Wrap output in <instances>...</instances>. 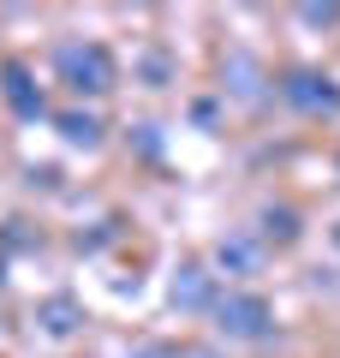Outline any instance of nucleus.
I'll use <instances>...</instances> for the list:
<instances>
[{"mask_svg":"<svg viewBox=\"0 0 340 358\" xmlns=\"http://www.w3.org/2000/svg\"><path fill=\"white\" fill-rule=\"evenodd\" d=\"M209 317L227 341H269V329H275V310L263 293H221Z\"/></svg>","mask_w":340,"mask_h":358,"instance_id":"obj_2","label":"nucleus"},{"mask_svg":"<svg viewBox=\"0 0 340 358\" xmlns=\"http://www.w3.org/2000/svg\"><path fill=\"white\" fill-rule=\"evenodd\" d=\"M257 239H263V245H292V239H299V215H292L287 203L263 209V233H257Z\"/></svg>","mask_w":340,"mask_h":358,"instance_id":"obj_7","label":"nucleus"},{"mask_svg":"<svg viewBox=\"0 0 340 358\" xmlns=\"http://www.w3.org/2000/svg\"><path fill=\"white\" fill-rule=\"evenodd\" d=\"M167 299H173V310H215V299H221V293H215V275L203 263H179Z\"/></svg>","mask_w":340,"mask_h":358,"instance_id":"obj_5","label":"nucleus"},{"mask_svg":"<svg viewBox=\"0 0 340 358\" xmlns=\"http://www.w3.org/2000/svg\"><path fill=\"white\" fill-rule=\"evenodd\" d=\"M299 18L304 24H340V6L328 0V6H299Z\"/></svg>","mask_w":340,"mask_h":358,"instance_id":"obj_10","label":"nucleus"},{"mask_svg":"<svg viewBox=\"0 0 340 358\" xmlns=\"http://www.w3.org/2000/svg\"><path fill=\"white\" fill-rule=\"evenodd\" d=\"M334 251H340V221H334Z\"/></svg>","mask_w":340,"mask_h":358,"instance_id":"obj_12","label":"nucleus"},{"mask_svg":"<svg viewBox=\"0 0 340 358\" xmlns=\"http://www.w3.org/2000/svg\"><path fill=\"white\" fill-rule=\"evenodd\" d=\"M281 102L311 114V120H328V114H340V84L328 72H316V66H292L281 78Z\"/></svg>","mask_w":340,"mask_h":358,"instance_id":"obj_3","label":"nucleus"},{"mask_svg":"<svg viewBox=\"0 0 340 358\" xmlns=\"http://www.w3.org/2000/svg\"><path fill=\"white\" fill-rule=\"evenodd\" d=\"M54 78L72 96H108L113 90V54L101 42H60L54 48Z\"/></svg>","mask_w":340,"mask_h":358,"instance_id":"obj_1","label":"nucleus"},{"mask_svg":"<svg viewBox=\"0 0 340 358\" xmlns=\"http://www.w3.org/2000/svg\"><path fill=\"white\" fill-rule=\"evenodd\" d=\"M173 358H215V352H209V346H179Z\"/></svg>","mask_w":340,"mask_h":358,"instance_id":"obj_11","label":"nucleus"},{"mask_svg":"<svg viewBox=\"0 0 340 358\" xmlns=\"http://www.w3.org/2000/svg\"><path fill=\"white\" fill-rule=\"evenodd\" d=\"M60 138L78 143V150H96L101 143V120L96 114H60Z\"/></svg>","mask_w":340,"mask_h":358,"instance_id":"obj_8","label":"nucleus"},{"mask_svg":"<svg viewBox=\"0 0 340 358\" xmlns=\"http://www.w3.org/2000/svg\"><path fill=\"white\" fill-rule=\"evenodd\" d=\"M0 96H6V108H13L18 120H42V114H48V102H42V84L30 78L24 60H6V66H0Z\"/></svg>","mask_w":340,"mask_h":358,"instance_id":"obj_4","label":"nucleus"},{"mask_svg":"<svg viewBox=\"0 0 340 358\" xmlns=\"http://www.w3.org/2000/svg\"><path fill=\"white\" fill-rule=\"evenodd\" d=\"M263 257H269V245L257 239V233H227V239L215 245V263H221L227 275H257Z\"/></svg>","mask_w":340,"mask_h":358,"instance_id":"obj_6","label":"nucleus"},{"mask_svg":"<svg viewBox=\"0 0 340 358\" xmlns=\"http://www.w3.org/2000/svg\"><path fill=\"white\" fill-rule=\"evenodd\" d=\"M36 317H42V329H48V334H72L78 322H84V310H78L72 299H48V305H42Z\"/></svg>","mask_w":340,"mask_h":358,"instance_id":"obj_9","label":"nucleus"}]
</instances>
